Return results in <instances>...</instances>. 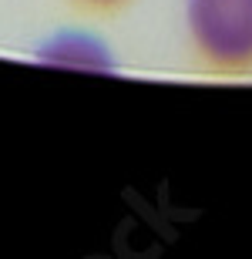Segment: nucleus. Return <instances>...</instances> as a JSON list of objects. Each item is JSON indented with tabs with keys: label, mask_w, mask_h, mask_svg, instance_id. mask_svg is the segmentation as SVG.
I'll list each match as a JSON object with an SVG mask.
<instances>
[{
	"label": "nucleus",
	"mask_w": 252,
	"mask_h": 259,
	"mask_svg": "<svg viewBox=\"0 0 252 259\" xmlns=\"http://www.w3.org/2000/svg\"><path fill=\"white\" fill-rule=\"evenodd\" d=\"M185 34L212 74H252V0H185Z\"/></svg>",
	"instance_id": "nucleus-1"
},
{
	"label": "nucleus",
	"mask_w": 252,
	"mask_h": 259,
	"mask_svg": "<svg viewBox=\"0 0 252 259\" xmlns=\"http://www.w3.org/2000/svg\"><path fill=\"white\" fill-rule=\"evenodd\" d=\"M37 61L58 67H74V71H111V51L101 37L84 34V30H61L47 37L37 51Z\"/></svg>",
	"instance_id": "nucleus-2"
},
{
	"label": "nucleus",
	"mask_w": 252,
	"mask_h": 259,
	"mask_svg": "<svg viewBox=\"0 0 252 259\" xmlns=\"http://www.w3.org/2000/svg\"><path fill=\"white\" fill-rule=\"evenodd\" d=\"M71 7H78L81 14H118L135 0H68Z\"/></svg>",
	"instance_id": "nucleus-3"
}]
</instances>
